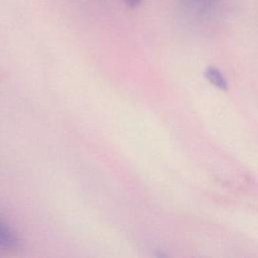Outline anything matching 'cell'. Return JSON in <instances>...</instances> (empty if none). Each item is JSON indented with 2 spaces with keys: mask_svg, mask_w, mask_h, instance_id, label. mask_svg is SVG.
<instances>
[{
  "mask_svg": "<svg viewBox=\"0 0 258 258\" xmlns=\"http://www.w3.org/2000/svg\"><path fill=\"white\" fill-rule=\"evenodd\" d=\"M0 246L7 249H15L19 246V239L17 235L0 220Z\"/></svg>",
  "mask_w": 258,
  "mask_h": 258,
  "instance_id": "6da1fadb",
  "label": "cell"
},
{
  "mask_svg": "<svg viewBox=\"0 0 258 258\" xmlns=\"http://www.w3.org/2000/svg\"><path fill=\"white\" fill-rule=\"evenodd\" d=\"M141 1L142 0H126L128 5H130V6H137L141 3Z\"/></svg>",
  "mask_w": 258,
  "mask_h": 258,
  "instance_id": "3957f363",
  "label": "cell"
},
{
  "mask_svg": "<svg viewBox=\"0 0 258 258\" xmlns=\"http://www.w3.org/2000/svg\"><path fill=\"white\" fill-rule=\"evenodd\" d=\"M206 79L216 88L226 91L228 89V84L223 74L215 67H208L205 71Z\"/></svg>",
  "mask_w": 258,
  "mask_h": 258,
  "instance_id": "7a4b0ae2",
  "label": "cell"
}]
</instances>
